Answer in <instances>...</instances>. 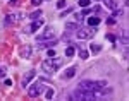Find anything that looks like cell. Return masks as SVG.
<instances>
[{
  "instance_id": "obj_1",
  "label": "cell",
  "mask_w": 129,
  "mask_h": 101,
  "mask_svg": "<svg viewBox=\"0 0 129 101\" xmlns=\"http://www.w3.org/2000/svg\"><path fill=\"white\" fill-rule=\"evenodd\" d=\"M60 65H62V58H59V57H53V58H47V60L41 63V69H43V72L45 74H53V72H57V69H59Z\"/></svg>"
},
{
  "instance_id": "obj_2",
  "label": "cell",
  "mask_w": 129,
  "mask_h": 101,
  "mask_svg": "<svg viewBox=\"0 0 129 101\" xmlns=\"http://www.w3.org/2000/svg\"><path fill=\"white\" fill-rule=\"evenodd\" d=\"M95 33H96V29L91 26L89 28H79V29H76V38L78 40H89L95 36Z\"/></svg>"
},
{
  "instance_id": "obj_3",
  "label": "cell",
  "mask_w": 129,
  "mask_h": 101,
  "mask_svg": "<svg viewBox=\"0 0 129 101\" xmlns=\"http://www.w3.org/2000/svg\"><path fill=\"white\" fill-rule=\"evenodd\" d=\"M41 92H43V86H41L40 82H35V84H31L28 94H29L31 98H36V96H40Z\"/></svg>"
},
{
  "instance_id": "obj_4",
  "label": "cell",
  "mask_w": 129,
  "mask_h": 101,
  "mask_svg": "<svg viewBox=\"0 0 129 101\" xmlns=\"http://www.w3.org/2000/svg\"><path fill=\"white\" fill-rule=\"evenodd\" d=\"M19 21H22V14H21V12H12V14L7 16L5 24H7V26H12V24H16V22H19Z\"/></svg>"
},
{
  "instance_id": "obj_5",
  "label": "cell",
  "mask_w": 129,
  "mask_h": 101,
  "mask_svg": "<svg viewBox=\"0 0 129 101\" xmlns=\"http://www.w3.org/2000/svg\"><path fill=\"white\" fill-rule=\"evenodd\" d=\"M41 24H43V22H41V19L33 21V22H31L29 26H26V28H24V33L31 34V33H35V31H38V29H40V28H41Z\"/></svg>"
},
{
  "instance_id": "obj_6",
  "label": "cell",
  "mask_w": 129,
  "mask_h": 101,
  "mask_svg": "<svg viewBox=\"0 0 129 101\" xmlns=\"http://www.w3.org/2000/svg\"><path fill=\"white\" fill-rule=\"evenodd\" d=\"M53 36H55L53 28H47V29L43 31L41 34H38V36H36V41H45V40H48V38H53Z\"/></svg>"
},
{
  "instance_id": "obj_7",
  "label": "cell",
  "mask_w": 129,
  "mask_h": 101,
  "mask_svg": "<svg viewBox=\"0 0 129 101\" xmlns=\"http://www.w3.org/2000/svg\"><path fill=\"white\" fill-rule=\"evenodd\" d=\"M35 75H36V72H35V70H29L28 74H26V75H24V77H22V81H21V86H22V87H28V84L33 81V77H35Z\"/></svg>"
},
{
  "instance_id": "obj_8",
  "label": "cell",
  "mask_w": 129,
  "mask_h": 101,
  "mask_svg": "<svg viewBox=\"0 0 129 101\" xmlns=\"http://www.w3.org/2000/svg\"><path fill=\"white\" fill-rule=\"evenodd\" d=\"M31 53H33V48H31V45H22V48H21V51H19L21 58H29Z\"/></svg>"
},
{
  "instance_id": "obj_9",
  "label": "cell",
  "mask_w": 129,
  "mask_h": 101,
  "mask_svg": "<svg viewBox=\"0 0 129 101\" xmlns=\"http://www.w3.org/2000/svg\"><path fill=\"white\" fill-rule=\"evenodd\" d=\"M103 4H105V7L110 10H115L117 9V4H115V0H102Z\"/></svg>"
},
{
  "instance_id": "obj_10",
  "label": "cell",
  "mask_w": 129,
  "mask_h": 101,
  "mask_svg": "<svg viewBox=\"0 0 129 101\" xmlns=\"http://www.w3.org/2000/svg\"><path fill=\"white\" fill-rule=\"evenodd\" d=\"M98 24H100V17H95V16L88 17V26H91V28H96Z\"/></svg>"
},
{
  "instance_id": "obj_11",
  "label": "cell",
  "mask_w": 129,
  "mask_h": 101,
  "mask_svg": "<svg viewBox=\"0 0 129 101\" xmlns=\"http://www.w3.org/2000/svg\"><path fill=\"white\" fill-rule=\"evenodd\" d=\"M74 75H76V67H69V69L66 70V74H64L66 79H71V77H74Z\"/></svg>"
},
{
  "instance_id": "obj_12",
  "label": "cell",
  "mask_w": 129,
  "mask_h": 101,
  "mask_svg": "<svg viewBox=\"0 0 129 101\" xmlns=\"http://www.w3.org/2000/svg\"><path fill=\"white\" fill-rule=\"evenodd\" d=\"M74 53H76V50L72 46H67L66 48V57H74Z\"/></svg>"
},
{
  "instance_id": "obj_13",
  "label": "cell",
  "mask_w": 129,
  "mask_h": 101,
  "mask_svg": "<svg viewBox=\"0 0 129 101\" xmlns=\"http://www.w3.org/2000/svg\"><path fill=\"white\" fill-rule=\"evenodd\" d=\"M29 17H31L33 21L40 19V17H41V10H36V12H33V14H29Z\"/></svg>"
},
{
  "instance_id": "obj_14",
  "label": "cell",
  "mask_w": 129,
  "mask_h": 101,
  "mask_svg": "<svg viewBox=\"0 0 129 101\" xmlns=\"http://www.w3.org/2000/svg\"><path fill=\"white\" fill-rule=\"evenodd\" d=\"M100 50H102V46H100L98 43H93V45H91V51H93V53H98Z\"/></svg>"
},
{
  "instance_id": "obj_15",
  "label": "cell",
  "mask_w": 129,
  "mask_h": 101,
  "mask_svg": "<svg viewBox=\"0 0 129 101\" xmlns=\"http://www.w3.org/2000/svg\"><path fill=\"white\" fill-rule=\"evenodd\" d=\"M89 4H91V0H79V5H81V7H88Z\"/></svg>"
},
{
  "instance_id": "obj_16",
  "label": "cell",
  "mask_w": 129,
  "mask_h": 101,
  "mask_svg": "<svg viewBox=\"0 0 129 101\" xmlns=\"http://www.w3.org/2000/svg\"><path fill=\"white\" fill-rule=\"evenodd\" d=\"M57 7L59 9H64L66 7V0H57Z\"/></svg>"
},
{
  "instance_id": "obj_17",
  "label": "cell",
  "mask_w": 129,
  "mask_h": 101,
  "mask_svg": "<svg viewBox=\"0 0 129 101\" xmlns=\"http://www.w3.org/2000/svg\"><path fill=\"white\" fill-rule=\"evenodd\" d=\"M66 28H67V29H78V24H72V22H69V24H66Z\"/></svg>"
},
{
  "instance_id": "obj_18",
  "label": "cell",
  "mask_w": 129,
  "mask_h": 101,
  "mask_svg": "<svg viewBox=\"0 0 129 101\" xmlns=\"http://www.w3.org/2000/svg\"><path fill=\"white\" fill-rule=\"evenodd\" d=\"M115 21H117V19H115L114 16H110L109 19H107V24H115Z\"/></svg>"
},
{
  "instance_id": "obj_19",
  "label": "cell",
  "mask_w": 129,
  "mask_h": 101,
  "mask_svg": "<svg viewBox=\"0 0 129 101\" xmlns=\"http://www.w3.org/2000/svg\"><path fill=\"white\" fill-rule=\"evenodd\" d=\"M47 98H48V99H52V98H53V89H52V87L47 91Z\"/></svg>"
},
{
  "instance_id": "obj_20",
  "label": "cell",
  "mask_w": 129,
  "mask_h": 101,
  "mask_svg": "<svg viewBox=\"0 0 129 101\" xmlns=\"http://www.w3.org/2000/svg\"><path fill=\"white\" fill-rule=\"evenodd\" d=\"M5 72H7V69H5L4 65H0V77H4V75H5Z\"/></svg>"
},
{
  "instance_id": "obj_21",
  "label": "cell",
  "mask_w": 129,
  "mask_h": 101,
  "mask_svg": "<svg viewBox=\"0 0 129 101\" xmlns=\"http://www.w3.org/2000/svg\"><path fill=\"white\" fill-rule=\"evenodd\" d=\"M79 57H81V58H88V51L81 50V51H79Z\"/></svg>"
},
{
  "instance_id": "obj_22",
  "label": "cell",
  "mask_w": 129,
  "mask_h": 101,
  "mask_svg": "<svg viewBox=\"0 0 129 101\" xmlns=\"http://www.w3.org/2000/svg\"><path fill=\"white\" fill-rule=\"evenodd\" d=\"M31 4H33L35 7H38V5H40V4H41V0H31Z\"/></svg>"
},
{
  "instance_id": "obj_23",
  "label": "cell",
  "mask_w": 129,
  "mask_h": 101,
  "mask_svg": "<svg viewBox=\"0 0 129 101\" xmlns=\"http://www.w3.org/2000/svg\"><path fill=\"white\" fill-rule=\"evenodd\" d=\"M107 38H109L110 41H114V43H115V41H117V40H115V36H112V34H107Z\"/></svg>"
},
{
  "instance_id": "obj_24",
  "label": "cell",
  "mask_w": 129,
  "mask_h": 101,
  "mask_svg": "<svg viewBox=\"0 0 129 101\" xmlns=\"http://www.w3.org/2000/svg\"><path fill=\"white\" fill-rule=\"evenodd\" d=\"M48 57H55V51L52 50V48H48Z\"/></svg>"
},
{
  "instance_id": "obj_25",
  "label": "cell",
  "mask_w": 129,
  "mask_h": 101,
  "mask_svg": "<svg viewBox=\"0 0 129 101\" xmlns=\"http://www.w3.org/2000/svg\"><path fill=\"white\" fill-rule=\"evenodd\" d=\"M10 5H17V0H10Z\"/></svg>"
}]
</instances>
